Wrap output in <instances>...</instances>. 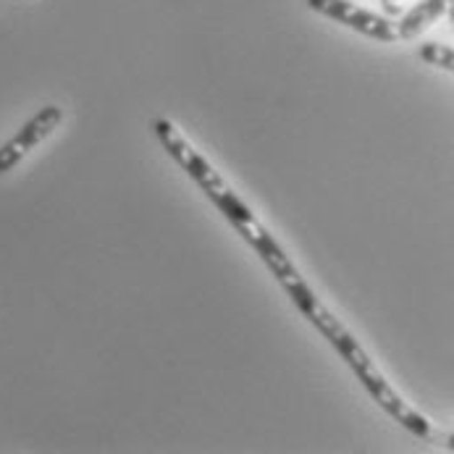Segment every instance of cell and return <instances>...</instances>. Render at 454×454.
<instances>
[{"instance_id":"7","label":"cell","mask_w":454,"mask_h":454,"mask_svg":"<svg viewBox=\"0 0 454 454\" xmlns=\"http://www.w3.org/2000/svg\"><path fill=\"white\" fill-rule=\"evenodd\" d=\"M381 3H384V11L391 16H396L402 11V0H381Z\"/></svg>"},{"instance_id":"5","label":"cell","mask_w":454,"mask_h":454,"mask_svg":"<svg viewBox=\"0 0 454 454\" xmlns=\"http://www.w3.org/2000/svg\"><path fill=\"white\" fill-rule=\"evenodd\" d=\"M452 0H420L412 11H407L402 16V21L396 24V35L399 40H412L420 37L431 24H436L447 11H450Z\"/></svg>"},{"instance_id":"3","label":"cell","mask_w":454,"mask_h":454,"mask_svg":"<svg viewBox=\"0 0 454 454\" xmlns=\"http://www.w3.org/2000/svg\"><path fill=\"white\" fill-rule=\"evenodd\" d=\"M61 121H64V111L59 106L40 108L21 129L0 147V174H8L11 168H16L40 142H45L53 131L61 127Z\"/></svg>"},{"instance_id":"4","label":"cell","mask_w":454,"mask_h":454,"mask_svg":"<svg viewBox=\"0 0 454 454\" xmlns=\"http://www.w3.org/2000/svg\"><path fill=\"white\" fill-rule=\"evenodd\" d=\"M308 5L318 13H324L328 19L371 37V40H379V43H396L399 35H396V24H391L389 19L379 16V13H371L349 0H308Z\"/></svg>"},{"instance_id":"6","label":"cell","mask_w":454,"mask_h":454,"mask_svg":"<svg viewBox=\"0 0 454 454\" xmlns=\"http://www.w3.org/2000/svg\"><path fill=\"white\" fill-rule=\"evenodd\" d=\"M418 56L428 66H436V68H444V71L454 74V48L439 45V43H428V45H420Z\"/></svg>"},{"instance_id":"1","label":"cell","mask_w":454,"mask_h":454,"mask_svg":"<svg viewBox=\"0 0 454 454\" xmlns=\"http://www.w3.org/2000/svg\"><path fill=\"white\" fill-rule=\"evenodd\" d=\"M153 134L160 142V147L182 166V171H187L190 179L207 195V200L223 213V218L237 229V234L258 253V258L276 276V281H281L297 270L292 258L281 250V245L270 237V231L255 218L250 205L226 184V179L197 153L182 131L176 129L168 119H155Z\"/></svg>"},{"instance_id":"2","label":"cell","mask_w":454,"mask_h":454,"mask_svg":"<svg viewBox=\"0 0 454 454\" xmlns=\"http://www.w3.org/2000/svg\"><path fill=\"white\" fill-rule=\"evenodd\" d=\"M284 286V292L292 297V302L297 305V310L316 325L325 339L328 344L341 355V360L352 368V373L357 376V381L368 389V394L389 412L391 418L396 423H402L410 434L420 436V439H434V426L428 423L426 415H420L415 407H410L396 391L391 389V384L384 379V373L376 368V363L368 357V352L360 347V341L349 333V328L341 324L324 302L316 297V292L308 286V281L297 273L286 276L278 281Z\"/></svg>"},{"instance_id":"8","label":"cell","mask_w":454,"mask_h":454,"mask_svg":"<svg viewBox=\"0 0 454 454\" xmlns=\"http://www.w3.org/2000/svg\"><path fill=\"white\" fill-rule=\"evenodd\" d=\"M447 444H450V450H452V452H454V434H452V436H450V439H447Z\"/></svg>"}]
</instances>
